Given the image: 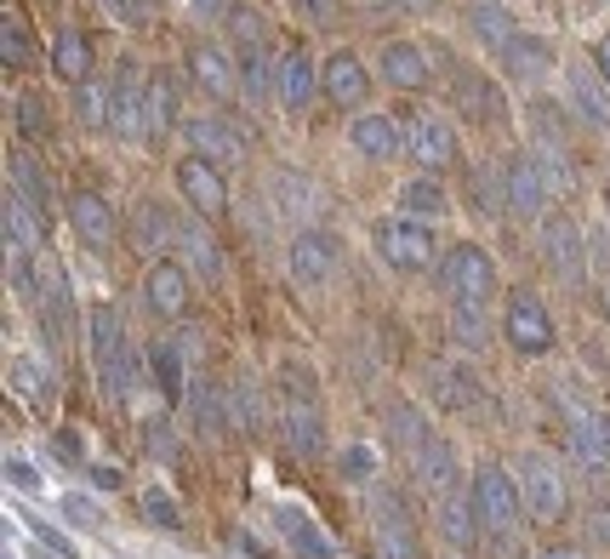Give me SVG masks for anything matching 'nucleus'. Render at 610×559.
Wrapping results in <instances>:
<instances>
[{
  "mask_svg": "<svg viewBox=\"0 0 610 559\" xmlns=\"http://www.w3.org/2000/svg\"><path fill=\"white\" fill-rule=\"evenodd\" d=\"M520 508H525V497H520V485L507 480V469L480 463V474H473V514H480V531L507 548L514 542V525H520Z\"/></svg>",
  "mask_w": 610,
  "mask_h": 559,
  "instance_id": "obj_1",
  "label": "nucleus"
},
{
  "mask_svg": "<svg viewBox=\"0 0 610 559\" xmlns=\"http://www.w3.org/2000/svg\"><path fill=\"white\" fill-rule=\"evenodd\" d=\"M439 286H446L451 303L480 309L491 291H496V262H491L480 246H457V251L439 257Z\"/></svg>",
  "mask_w": 610,
  "mask_h": 559,
  "instance_id": "obj_2",
  "label": "nucleus"
},
{
  "mask_svg": "<svg viewBox=\"0 0 610 559\" xmlns=\"http://www.w3.org/2000/svg\"><path fill=\"white\" fill-rule=\"evenodd\" d=\"M115 138L126 143H149L154 138V104H149V80L131 57H120L115 69Z\"/></svg>",
  "mask_w": 610,
  "mask_h": 559,
  "instance_id": "obj_3",
  "label": "nucleus"
},
{
  "mask_svg": "<svg viewBox=\"0 0 610 559\" xmlns=\"http://www.w3.org/2000/svg\"><path fill=\"white\" fill-rule=\"evenodd\" d=\"M92 366H97V377H104V388L120 400L126 383H131V348H126V332H120L115 309L92 314Z\"/></svg>",
  "mask_w": 610,
  "mask_h": 559,
  "instance_id": "obj_4",
  "label": "nucleus"
},
{
  "mask_svg": "<svg viewBox=\"0 0 610 559\" xmlns=\"http://www.w3.org/2000/svg\"><path fill=\"white\" fill-rule=\"evenodd\" d=\"M371 235H377V251L394 262L399 275H417V269L434 262V235H428L422 217H388V223L371 228Z\"/></svg>",
  "mask_w": 610,
  "mask_h": 559,
  "instance_id": "obj_5",
  "label": "nucleus"
},
{
  "mask_svg": "<svg viewBox=\"0 0 610 559\" xmlns=\"http://www.w3.org/2000/svg\"><path fill=\"white\" fill-rule=\"evenodd\" d=\"M520 497H525V514H536V519L565 514V480L554 469V456H542V451L520 456Z\"/></svg>",
  "mask_w": 610,
  "mask_h": 559,
  "instance_id": "obj_6",
  "label": "nucleus"
},
{
  "mask_svg": "<svg viewBox=\"0 0 610 559\" xmlns=\"http://www.w3.org/2000/svg\"><path fill=\"white\" fill-rule=\"evenodd\" d=\"M428 388H434V400L446 411H457V417H491L485 388L473 383V372L451 366V359H434V366H428Z\"/></svg>",
  "mask_w": 610,
  "mask_h": 559,
  "instance_id": "obj_7",
  "label": "nucleus"
},
{
  "mask_svg": "<svg viewBox=\"0 0 610 559\" xmlns=\"http://www.w3.org/2000/svg\"><path fill=\"white\" fill-rule=\"evenodd\" d=\"M507 343L520 354H548L554 348V320L531 291H514V298H507Z\"/></svg>",
  "mask_w": 610,
  "mask_h": 559,
  "instance_id": "obj_8",
  "label": "nucleus"
},
{
  "mask_svg": "<svg viewBox=\"0 0 610 559\" xmlns=\"http://www.w3.org/2000/svg\"><path fill=\"white\" fill-rule=\"evenodd\" d=\"M371 542H377L383 559H422L417 553V531L405 519L399 491H377V519H371Z\"/></svg>",
  "mask_w": 610,
  "mask_h": 559,
  "instance_id": "obj_9",
  "label": "nucleus"
},
{
  "mask_svg": "<svg viewBox=\"0 0 610 559\" xmlns=\"http://www.w3.org/2000/svg\"><path fill=\"white\" fill-rule=\"evenodd\" d=\"M29 298L41 303V320H46V337H69V325H75V298H69V280H63L57 262L41 257V269H35V291Z\"/></svg>",
  "mask_w": 610,
  "mask_h": 559,
  "instance_id": "obj_10",
  "label": "nucleus"
},
{
  "mask_svg": "<svg viewBox=\"0 0 610 559\" xmlns=\"http://www.w3.org/2000/svg\"><path fill=\"white\" fill-rule=\"evenodd\" d=\"M451 97H457V109H462L468 120H480V126H502V120H507L502 86H491L480 69H457V75H451Z\"/></svg>",
  "mask_w": 610,
  "mask_h": 559,
  "instance_id": "obj_11",
  "label": "nucleus"
},
{
  "mask_svg": "<svg viewBox=\"0 0 610 559\" xmlns=\"http://www.w3.org/2000/svg\"><path fill=\"white\" fill-rule=\"evenodd\" d=\"M234 63H240V97L246 104H280V57L268 46H240L234 52Z\"/></svg>",
  "mask_w": 610,
  "mask_h": 559,
  "instance_id": "obj_12",
  "label": "nucleus"
},
{
  "mask_svg": "<svg viewBox=\"0 0 610 559\" xmlns=\"http://www.w3.org/2000/svg\"><path fill=\"white\" fill-rule=\"evenodd\" d=\"M178 189L189 194L194 212H206V217H223V212H228V189H223V172L212 166V160L189 154L183 166H178Z\"/></svg>",
  "mask_w": 610,
  "mask_h": 559,
  "instance_id": "obj_13",
  "label": "nucleus"
},
{
  "mask_svg": "<svg viewBox=\"0 0 610 559\" xmlns=\"http://www.w3.org/2000/svg\"><path fill=\"white\" fill-rule=\"evenodd\" d=\"M502 189H507V206L514 212H542V201H548V172H542V154H514L502 172Z\"/></svg>",
  "mask_w": 610,
  "mask_h": 559,
  "instance_id": "obj_14",
  "label": "nucleus"
},
{
  "mask_svg": "<svg viewBox=\"0 0 610 559\" xmlns=\"http://www.w3.org/2000/svg\"><path fill=\"white\" fill-rule=\"evenodd\" d=\"M542 251H548V262L559 269V280L582 286L588 257H582V235H576V223H570V217H548V223H542Z\"/></svg>",
  "mask_w": 610,
  "mask_h": 559,
  "instance_id": "obj_15",
  "label": "nucleus"
},
{
  "mask_svg": "<svg viewBox=\"0 0 610 559\" xmlns=\"http://www.w3.org/2000/svg\"><path fill=\"white\" fill-rule=\"evenodd\" d=\"M405 149L417 154V166L439 172V166H451L457 160V138H451V126L446 120H434V115H417L411 126H405Z\"/></svg>",
  "mask_w": 610,
  "mask_h": 559,
  "instance_id": "obj_16",
  "label": "nucleus"
},
{
  "mask_svg": "<svg viewBox=\"0 0 610 559\" xmlns=\"http://www.w3.org/2000/svg\"><path fill=\"white\" fill-rule=\"evenodd\" d=\"M275 531H280V542L297 553V559H336V548H331V537L320 531V525L302 514V508H291V503H280L275 508Z\"/></svg>",
  "mask_w": 610,
  "mask_h": 559,
  "instance_id": "obj_17",
  "label": "nucleus"
},
{
  "mask_svg": "<svg viewBox=\"0 0 610 559\" xmlns=\"http://www.w3.org/2000/svg\"><path fill=\"white\" fill-rule=\"evenodd\" d=\"M183 138L194 143L200 160H240V154H246V138H240V131H234L228 120H217V115L183 120Z\"/></svg>",
  "mask_w": 610,
  "mask_h": 559,
  "instance_id": "obj_18",
  "label": "nucleus"
},
{
  "mask_svg": "<svg viewBox=\"0 0 610 559\" xmlns=\"http://www.w3.org/2000/svg\"><path fill=\"white\" fill-rule=\"evenodd\" d=\"M331 269H336V240L325 228H302L291 240V275L302 286H320V280H331Z\"/></svg>",
  "mask_w": 610,
  "mask_h": 559,
  "instance_id": "obj_19",
  "label": "nucleus"
},
{
  "mask_svg": "<svg viewBox=\"0 0 610 559\" xmlns=\"http://www.w3.org/2000/svg\"><path fill=\"white\" fill-rule=\"evenodd\" d=\"M411 456H417V480H422V491H428V497H451V491H457V480H462L451 440H439V434H434V440H428V445H417Z\"/></svg>",
  "mask_w": 610,
  "mask_h": 559,
  "instance_id": "obj_20",
  "label": "nucleus"
},
{
  "mask_svg": "<svg viewBox=\"0 0 610 559\" xmlns=\"http://www.w3.org/2000/svg\"><path fill=\"white\" fill-rule=\"evenodd\" d=\"M280 429L291 440V451L302 456V463H314V456H325V417L314 411V400H297L280 411Z\"/></svg>",
  "mask_w": 610,
  "mask_h": 559,
  "instance_id": "obj_21",
  "label": "nucleus"
},
{
  "mask_svg": "<svg viewBox=\"0 0 610 559\" xmlns=\"http://www.w3.org/2000/svg\"><path fill=\"white\" fill-rule=\"evenodd\" d=\"M565 92H570V109L582 115L588 126H610V86L593 80V63H570Z\"/></svg>",
  "mask_w": 610,
  "mask_h": 559,
  "instance_id": "obj_22",
  "label": "nucleus"
},
{
  "mask_svg": "<svg viewBox=\"0 0 610 559\" xmlns=\"http://www.w3.org/2000/svg\"><path fill=\"white\" fill-rule=\"evenodd\" d=\"M189 69H194V80H200V92L206 97H240V63H234L228 52H212V46H200L194 57H189Z\"/></svg>",
  "mask_w": 610,
  "mask_h": 559,
  "instance_id": "obj_23",
  "label": "nucleus"
},
{
  "mask_svg": "<svg viewBox=\"0 0 610 559\" xmlns=\"http://www.w3.org/2000/svg\"><path fill=\"white\" fill-rule=\"evenodd\" d=\"M496 57H502V69H507V75L536 80V75L554 63V46L542 41V35H525V29H514V35H507V41L496 46Z\"/></svg>",
  "mask_w": 610,
  "mask_h": 559,
  "instance_id": "obj_24",
  "label": "nucleus"
},
{
  "mask_svg": "<svg viewBox=\"0 0 610 559\" xmlns=\"http://www.w3.org/2000/svg\"><path fill=\"white\" fill-rule=\"evenodd\" d=\"M126 235H131V246L138 251H149V257H160L165 251V240H178V223L165 217L154 201H138L131 206V223H126Z\"/></svg>",
  "mask_w": 610,
  "mask_h": 559,
  "instance_id": "obj_25",
  "label": "nucleus"
},
{
  "mask_svg": "<svg viewBox=\"0 0 610 559\" xmlns=\"http://www.w3.org/2000/svg\"><path fill=\"white\" fill-rule=\"evenodd\" d=\"M69 223H75V235H81L86 246H104V240L115 235V212L104 206V194H92V189L69 194Z\"/></svg>",
  "mask_w": 610,
  "mask_h": 559,
  "instance_id": "obj_26",
  "label": "nucleus"
},
{
  "mask_svg": "<svg viewBox=\"0 0 610 559\" xmlns=\"http://www.w3.org/2000/svg\"><path fill=\"white\" fill-rule=\"evenodd\" d=\"M325 97H336V104H360V97L371 92V75H365V63L354 57V52H336V57H325Z\"/></svg>",
  "mask_w": 610,
  "mask_h": 559,
  "instance_id": "obj_27",
  "label": "nucleus"
},
{
  "mask_svg": "<svg viewBox=\"0 0 610 559\" xmlns=\"http://www.w3.org/2000/svg\"><path fill=\"white\" fill-rule=\"evenodd\" d=\"M349 138H354V149L365 154V160H394L405 143H399V126L388 120V115H360L354 126H349Z\"/></svg>",
  "mask_w": 610,
  "mask_h": 559,
  "instance_id": "obj_28",
  "label": "nucleus"
},
{
  "mask_svg": "<svg viewBox=\"0 0 610 559\" xmlns=\"http://www.w3.org/2000/svg\"><path fill=\"white\" fill-rule=\"evenodd\" d=\"M383 75H388L394 86H405V92L428 86V52H422L417 41H394V46H383Z\"/></svg>",
  "mask_w": 610,
  "mask_h": 559,
  "instance_id": "obj_29",
  "label": "nucleus"
},
{
  "mask_svg": "<svg viewBox=\"0 0 610 559\" xmlns=\"http://www.w3.org/2000/svg\"><path fill=\"white\" fill-rule=\"evenodd\" d=\"M314 92H320V69L302 52L280 57V104L286 109H309L314 104Z\"/></svg>",
  "mask_w": 610,
  "mask_h": 559,
  "instance_id": "obj_30",
  "label": "nucleus"
},
{
  "mask_svg": "<svg viewBox=\"0 0 610 559\" xmlns=\"http://www.w3.org/2000/svg\"><path fill=\"white\" fill-rule=\"evenodd\" d=\"M149 303L160 314H183L189 309V269L183 262H154L149 269Z\"/></svg>",
  "mask_w": 610,
  "mask_h": 559,
  "instance_id": "obj_31",
  "label": "nucleus"
},
{
  "mask_svg": "<svg viewBox=\"0 0 610 559\" xmlns=\"http://www.w3.org/2000/svg\"><path fill=\"white\" fill-rule=\"evenodd\" d=\"M7 178H12V194L29 206V212H46V201H52V183H46V172L35 166V154H12L7 160Z\"/></svg>",
  "mask_w": 610,
  "mask_h": 559,
  "instance_id": "obj_32",
  "label": "nucleus"
},
{
  "mask_svg": "<svg viewBox=\"0 0 610 559\" xmlns=\"http://www.w3.org/2000/svg\"><path fill=\"white\" fill-rule=\"evenodd\" d=\"M439 531H446V542L451 548H473V537H480V514H473V497L462 503L457 497V491H451V497H439Z\"/></svg>",
  "mask_w": 610,
  "mask_h": 559,
  "instance_id": "obj_33",
  "label": "nucleus"
},
{
  "mask_svg": "<svg viewBox=\"0 0 610 559\" xmlns=\"http://www.w3.org/2000/svg\"><path fill=\"white\" fill-rule=\"evenodd\" d=\"M149 104H154V138L178 126V109H183V75L178 69H160L149 75Z\"/></svg>",
  "mask_w": 610,
  "mask_h": 559,
  "instance_id": "obj_34",
  "label": "nucleus"
},
{
  "mask_svg": "<svg viewBox=\"0 0 610 559\" xmlns=\"http://www.w3.org/2000/svg\"><path fill=\"white\" fill-rule=\"evenodd\" d=\"M86 35H81V29H57V35H52V69L63 75V80H86Z\"/></svg>",
  "mask_w": 610,
  "mask_h": 559,
  "instance_id": "obj_35",
  "label": "nucleus"
},
{
  "mask_svg": "<svg viewBox=\"0 0 610 559\" xmlns=\"http://www.w3.org/2000/svg\"><path fill=\"white\" fill-rule=\"evenodd\" d=\"M275 201H280L286 212H297V217H314V212H320V189H314L309 178H297V172H280V178H275Z\"/></svg>",
  "mask_w": 610,
  "mask_h": 559,
  "instance_id": "obj_36",
  "label": "nucleus"
},
{
  "mask_svg": "<svg viewBox=\"0 0 610 559\" xmlns=\"http://www.w3.org/2000/svg\"><path fill=\"white\" fill-rule=\"evenodd\" d=\"M189 417H194V429L206 434V440H223V417H228V411H223V400H217L206 383L189 388Z\"/></svg>",
  "mask_w": 610,
  "mask_h": 559,
  "instance_id": "obj_37",
  "label": "nucleus"
},
{
  "mask_svg": "<svg viewBox=\"0 0 610 559\" xmlns=\"http://www.w3.org/2000/svg\"><path fill=\"white\" fill-rule=\"evenodd\" d=\"M473 29L491 41V46H502L507 35H514V12H507V0H473Z\"/></svg>",
  "mask_w": 610,
  "mask_h": 559,
  "instance_id": "obj_38",
  "label": "nucleus"
},
{
  "mask_svg": "<svg viewBox=\"0 0 610 559\" xmlns=\"http://www.w3.org/2000/svg\"><path fill=\"white\" fill-rule=\"evenodd\" d=\"M149 366H154V383H160L165 400H183V354L172 343H154L149 348Z\"/></svg>",
  "mask_w": 610,
  "mask_h": 559,
  "instance_id": "obj_39",
  "label": "nucleus"
},
{
  "mask_svg": "<svg viewBox=\"0 0 610 559\" xmlns=\"http://www.w3.org/2000/svg\"><path fill=\"white\" fill-rule=\"evenodd\" d=\"M178 240H183V251H189V269L200 275V280H223V257H217V246L200 235V228H178Z\"/></svg>",
  "mask_w": 610,
  "mask_h": 559,
  "instance_id": "obj_40",
  "label": "nucleus"
},
{
  "mask_svg": "<svg viewBox=\"0 0 610 559\" xmlns=\"http://www.w3.org/2000/svg\"><path fill=\"white\" fill-rule=\"evenodd\" d=\"M399 206H405V217H439L446 212V194H439V183H428V178H411L399 189Z\"/></svg>",
  "mask_w": 610,
  "mask_h": 559,
  "instance_id": "obj_41",
  "label": "nucleus"
},
{
  "mask_svg": "<svg viewBox=\"0 0 610 559\" xmlns=\"http://www.w3.org/2000/svg\"><path fill=\"white\" fill-rule=\"evenodd\" d=\"M0 57L12 63V69H23L29 57H35V41H29V23L18 12H7V23H0Z\"/></svg>",
  "mask_w": 610,
  "mask_h": 559,
  "instance_id": "obj_42",
  "label": "nucleus"
},
{
  "mask_svg": "<svg viewBox=\"0 0 610 559\" xmlns=\"http://www.w3.org/2000/svg\"><path fill=\"white\" fill-rule=\"evenodd\" d=\"M18 131H23V143H46L52 120H46V97L41 92H23L18 97Z\"/></svg>",
  "mask_w": 610,
  "mask_h": 559,
  "instance_id": "obj_43",
  "label": "nucleus"
},
{
  "mask_svg": "<svg viewBox=\"0 0 610 559\" xmlns=\"http://www.w3.org/2000/svg\"><path fill=\"white\" fill-rule=\"evenodd\" d=\"M388 429H394V440H399L405 451H417V445H428V440H434L417 406H394V411H388Z\"/></svg>",
  "mask_w": 610,
  "mask_h": 559,
  "instance_id": "obj_44",
  "label": "nucleus"
},
{
  "mask_svg": "<svg viewBox=\"0 0 610 559\" xmlns=\"http://www.w3.org/2000/svg\"><path fill=\"white\" fill-rule=\"evenodd\" d=\"M143 514L160 525V531H183V508H178V497L165 485H149L143 491Z\"/></svg>",
  "mask_w": 610,
  "mask_h": 559,
  "instance_id": "obj_45",
  "label": "nucleus"
},
{
  "mask_svg": "<svg viewBox=\"0 0 610 559\" xmlns=\"http://www.w3.org/2000/svg\"><path fill=\"white\" fill-rule=\"evenodd\" d=\"M451 337H457L462 348H485V320H480V309L451 303Z\"/></svg>",
  "mask_w": 610,
  "mask_h": 559,
  "instance_id": "obj_46",
  "label": "nucleus"
},
{
  "mask_svg": "<svg viewBox=\"0 0 610 559\" xmlns=\"http://www.w3.org/2000/svg\"><path fill=\"white\" fill-rule=\"evenodd\" d=\"M228 417H240V429H263V406H257V394L246 383H234L228 394Z\"/></svg>",
  "mask_w": 610,
  "mask_h": 559,
  "instance_id": "obj_47",
  "label": "nucleus"
},
{
  "mask_svg": "<svg viewBox=\"0 0 610 559\" xmlns=\"http://www.w3.org/2000/svg\"><path fill=\"white\" fill-rule=\"evenodd\" d=\"M12 383H18V394H23V400H41V394H46V372H41V359H18V366H12Z\"/></svg>",
  "mask_w": 610,
  "mask_h": 559,
  "instance_id": "obj_48",
  "label": "nucleus"
},
{
  "mask_svg": "<svg viewBox=\"0 0 610 559\" xmlns=\"http://www.w3.org/2000/svg\"><path fill=\"white\" fill-rule=\"evenodd\" d=\"M343 480H377V451H371V445H349L343 451Z\"/></svg>",
  "mask_w": 610,
  "mask_h": 559,
  "instance_id": "obj_49",
  "label": "nucleus"
},
{
  "mask_svg": "<svg viewBox=\"0 0 610 559\" xmlns=\"http://www.w3.org/2000/svg\"><path fill=\"white\" fill-rule=\"evenodd\" d=\"M183 7H189V18H200V23H223V18L240 12V0H183Z\"/></svg>",
  "mask_w": 610,
  "mask_h": 559,
  "instance_id": "obj_50",
  "label": "nucleus"
},
{
  "mask_svg": "<svg viewBox=\"0 0 610 559\" xmlns=\"http://www.w3.org/2000/svg\"><path fill=\"white\" fill-rule=\"evenodd\" d=\"M52 451L63 456V463H81V456H86V445H81L75 429H57V434H52Z\"/></svg>",
  "mask_w": 610,
  "mask_h": 559,
  "instance_id": "obj_51",
  "label": "nucleus"
},
{
  "mask_svg": "<svg viewBox=\"0 0 610 559\" xmlns=\"http://www.w3.org/2000/svg\"><path fill=\"white\" fill-rule=\"evenodd\" d=\"M297 12L320 23V18H331V0H297Z\"/></svg>",
  "mask_w": 610,
  "mask_h": 559,
  "instance_id": "obj_52",
  "label": "nucleus"
},
{
  "mask_svg": "<svg viewBox=\"0 0 610 559\" xmlns=\"http://www.w3.org/2000/svg\"><path fill=\"white\" fill-rule=\"evenodd\" d=\"M593 69H599V75H604V86H610V35L593 46Z\"/></svg>",
  "mask_w": 610,
  "mask_h": 559,
  "instance_id": "obj_53",
  "label": "nucleus"
},
{
  "mask_svg": "<svg viewBox=\"0 0 610 559\" xmlns=\"http://www.w3.org/2000/svg\"><path fill=\"white\" fill-rule=\"evenodd\" d=\"M394 12H439V0H388Z\"/></svg>",
  "mask_w": 610,
  "mask_h": 559,
  "instance_id": "obj_54",
  "label": "nucleus"
},
{
  "mask_svg": "<svg viewBox=\"0 0 610 559\" xmlns=\"http://www.w3.org/2000/svg\"><path fill=\"white\" fill-rule=\"evenodd\" d=\"M593 537L610 548V508H604V514H593Z\"/></svg>",
  "mask_w": 610,
  "mask_h": 559,
  "instance_id": "obj_55",
  "label": "nucleus"
},
{
  "mask_svg": "<svg viewBox=\"0 0 610 559\" xmlns=\"http://www.w3.org/2000/svg\"><path fill=\"white\" fill-rule=\"evenodd\" d=\"M7 469H12V480H18V485H35V474H29V463H18V456H12Z\"/></svg>",
  "mask_w": 610,
  "mask_h": 559,
  "instance_id": "obj_56",
  "label": "nucleus"
},
{
  "mask_svg": "<svg viewBox=\"0 0 610 559\" xmlns=\"http://www.w3.org/2000/svg\"><path fill=\"white\" fill-rule=\"evenodd\" d=\"M536 559H582V553H570V548H542Z\"/></svg>",
  "mask_w": 610,
  "mask_h": 559,
  "instance_id": "obj_57",
  "label": "nucleus"
}]
</instances>
